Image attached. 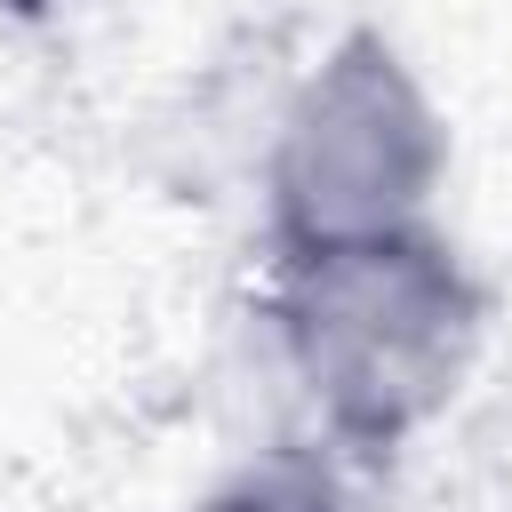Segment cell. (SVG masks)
<instances>
[{"mask_svg":"<svg viewBox=\"0 0 512 512\" xmlns=\"http://www.w3.org/2000/svg\"><path fill=\"white\" fill-rule=\"evenodd\" d=\"M448 184V120L416 64L352 24L280 104L272 160H264V208L280 256L384 240L432 224V200Z\"/></svg>","mask_w":512,"mask_h":512,"instance_id":"obj_2","label":"cell"},{"mask_svg":"<svg viewBox=\"0 0 512 512\" xmlns=\"http://www.w3.org/2000/svg\"><path fill=\"white\" fill-rule=\"evenodd\" d=\"M192 512H360L352 496V472L336 456V440H272V448H248L232 472H216Z\"/></svg>","mask_w":512,"mask_h":512,"instance_id":"obj_3","label":"cell"},{"mask_svg":"<svg viewBox=\"0 0 512 512\" xmlns=\"http://www.w3.org/2000/svg\"><path fill=\"white\" fill-rule=\"evenodd\" d=\"M272 328L320 432L352 456L416 440L472 376L488 296L464 256L416 224L384 240L280 256Z\"/></svg>","mask_w":512,"mask_h":512,"instance_id":"obj_1","label":"cell"},{"mask_svg":"<svg viewBox=\"0 0 512 512\" xmlns=\"http://www.w3.org/2000/svg\"><path fill=\"white\" fill-rule=\"evenodd\" d=\"M8 16H48V8H64V0H0Z\"/></svg>","mask_w":512,"mask_h":512,"instance_id":"obj_4","label":"cell"}]
</instances>
